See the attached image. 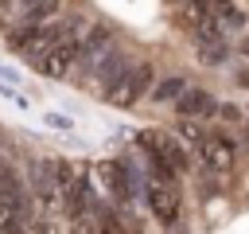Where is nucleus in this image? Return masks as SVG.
<instances>
[{"mask_svg": "<svg viewBox=\"0 0 249 234\" xmlns=\"http://www.w3.org/2000/svg\"><path fill=\"white\" fill-rule=\"evenodd\" d=\"M152 86H156V70H152V62L144 58V62H136V66L105 94V101H109V105H121V109H132L140 98L152 94Z\"/></svg>", "mask_w": 249, "mask_h": 234, "instance_id": "obj_1", "label": "nucleus"}, {"mask_svg": "<svg viewBox=\"0 0 249 234\" xmlns=\"http://www.w3.org/2000/svg\"><path fill=\"white\" fill-rule=\"evenodd\" d=\"M113 51V27L109 23H89V31L78 39V47H74V62L82 66V70H93L105 55Z\"/></svg>", "mask_w": 249, "mask_h": 234, "instance_id": "obj_2", "label": "nucleus"}, {"mask_svg": "<svg viewBox=\"0 0 249 234\" xmlns=\"http://www.w3.org/2000/svg\"><path fill=\"white\" fill-rule=\"evenodd\" d=\"M191 35H195L198 62H206V66H222V62L230 58V43H226V35L214 27V20H210V16H206V20H198V23L191 27Z\"/></svg>", "mask_w": 249, "mask_h": 234, "instance_id": "obj_3", "label": "nucleus"}, {"mask_svg": "<svg viewBox=\"0 0 249 234\" xmlns=\"http://www.w3.org/2000/svg\"><path fill=\"white\" fill-rule=\"evenodd\" d=\"M31 187H35V199H39V207H43L47 214H62V211H66L62 187H58L51 164H35V172H31Z\"/></svg>", "mask_w": 249, "mask_h": 234, "instance_id": "obj_4", "label": "nucleus"}, {"mask_svg": "<svg viewBox=\"0 0 249 234\" xmlns=\"http://www.w3.org/2000/svg\"><path fill=\"white\" fill-rule=\"evenodd\" d=\"M144 195H148L152 214H156L163 226L179 222V191H175V183H171V179H152V183L144 187Z\"/></svg>", "mask_w": 249, "mask_h": 234, "instance_id": "obj_5", "label": "nucleus"}, {"mask_svg": "<svg viewBox=\"0 0 249 234\" xmlns=\"http://www.w3.org/2000/svg\"><path fill=\"white\" fill-rule=\"evenodd\" d=\"M132 66H136V58H132L128 51H117V47H113V51H109L93 70H89V74H93V82H97V90H101V98H105V94H109V90H113V86H117Z\"/></svg>", "mask_w": 249, "mask_h": 234, "instance_id": "obj_6", "label": "nucleus"}, {"mask_svg": "<svg viewBox=\"0 0 249 234\" xmlns=\"http://www.w3.org/2000/svg\"><path fill=\"white\" fill-rule=\"evenodd\" d=\"M198 160H202V168L206 172H214V176H222V172H230L233 168V144L226 140V136H202V144H198Z\"/></svg>", "mask_w": 249, "mask_h": 234, "instance_id": "obj_7", "label": "nucleus"}, {"mask_svg": "<svg viewBox=\"0 0 249 234\" xmlns=\"http://www.w3.org/2000/svg\"><path fill=\"white\" fill-rule=\"evenodd\" d=\"M175 109H179L183 121H198V117H210V113L218 109V101L210 98V90H202V86H187L183 98L175 101Z\"/></svg>", "mask_w": 249, "mask_h": 234, "instance_id": "obj_8", "label": "nucleus"}, {"mask_svg": "<svg viewBox=\"0 0 249 234\" xmlns=\"http://www.w3.org/2000/svg\"><path fill=\"white\" fill-rule=\"evenodd\" d=\"M31 66L39 74H47V78H66L70 66H74V47H51L39 58H31Z\"/></svg>", "mask_w": 249, "mask_h": 234, "instance_id": "obj_9", "label": "nucleus"}, {"mask_svg": "<svg viewBox=\"0 0 249 234\" xmlns=\"http://www.w3.org/2000/svg\"><path fill=\"white\" fill-rule=\"evenodd\" d=\"M210 20L214 27L226 35V31H241L245 27V8L241 4H210Z\"/></svg>", "mask_w": 249, "mask_h": 234, "instance_id": "obj_10", "label": "nucleus"}, {"mask_svg": "<svg viewBox=\"0 0 249 234\" xmlns=\"http://www.w3.org/2000/svg\"><path fill=\"white\" fill-rule=\"evenodd\" d=\"M183 90H187V78H183V74H167V78H160V82L152 86V98H156V101H179Z\"/></svg>", "mask_w": 249, "mask_h": 234, "instance_id": "obj_11", "label": "nucleus"}, {"mask_svg": "<svg viewBox=\"0 0 249 234\" xmlns=\"http://www.w3.org/2000/svg\"><path fill=\"white\" fill-rule=\"evenodd\" d=\"M175 133H179L183 140H191L195 148H198V144H202V136H206V133H202V129H198L195 121H179V125H175Z\"/></svg>", "mask_w": 249, "mask_h": 234, "instance_id": "obj_12", "label": "nucleus"}, {"mask_svg": "<svg viewBox=\"0 0 249 234\" xmlns=\"http://www.w3.org/2000/svg\"><path fill=\"white\" fill-rule=\"evenodd\" d=\"M70 234H101V230L93 226V218H86V214H82V218H74V226H70Z\"/></svg>", "mask_w": 249, "mask_h": 234, "instance_id": "obj_13", "label": "nucleus"}, {"mask_svg": "<svg viewBox=\"0 0 249 234\" xmlns=\"http://www.w3.org/2000/svg\"><path fill=\"white\" fill-rule=\"evenodd\" d=\"M43 121H47V125H54V129H70V121H66V117H58V113H47Z\"/></svg>", "mask_w": 249, "mask_h": 234, "instance_id": "obj_14", "label": "nucleus"}, {"mask_svg": "<svg viewBox=\"0 0 249 234\" xmlns=\"http://www.w3.org/2000/svg\"><path fill=\"white\" fill-rule=\"evenodd\" d=\"M237 58H245V62H249V35L237 43Z\"/></svg>", "mask_w": 249, "mask_h": 234, "instance_id": "obj_15", "label": "nucleus"}, {"mask_svg": "<svg viewBox=\"0 0 249 234\" xmlns=\"http://www.w3.org/2000/svg\"><path fill=\"white\" fill-rule=\"evenodd\" d=\"M237 82H241V86H249V66H241V70H237Z\"/></svg>", "mask_w": 249, "mask_h": 234, "instance_id": "obj_16", "label": "nucleus"}]
</instances>
